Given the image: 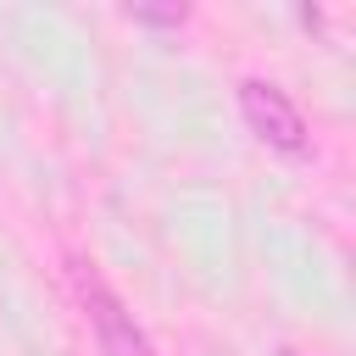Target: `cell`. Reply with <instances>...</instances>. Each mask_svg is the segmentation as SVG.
<instances>
[{
    "label": "cell",
    "mask_w": 356,
    "mask_h": 356,
    "mask_svg": "<svg viewBox=\"0 0 356 356\" xmlns=\"http://www.w3.org/2000/svg\"><path fill=\"white\" fill-rule=\"evenodd\" d=\"M67 278H72V295H78V306H83V323H89L100 356H156L150 334L139 328V317L122 306V295L106 284V273H100L95 261H72Z\"/></svg>",
    "instance_id": "obj_1"
},
{
    "label": "cell",
    "mask_w": 356,
    "mask_h": 356,
    "mask_svg": "<svg viewBox=\"0 0 356 356\" xmlns=\"http://www.w3.org/2000/svg\"><path fill=\"white\" fill-rule=\"evenodd\" d=\"M239 117L245 128L273 150V156H312V128H306V111L295 106V95L273 78H239Z\"/></svg>",
    "instance_id": "obj_2"
},
{
    "label": "cell",
    "mask_w": 356,
    "mask_h": 356,
    "mask_svg": "<svg viewBox=\"0 0 356 356\" xmlns=\"http://www.w3.org/2000/svg\"><path fill=\"white\" fill-rule=\"evenodd\" d=\"M128 22H145V28H184V22H189V6H128Z\"/></svg>",
    "instance_id": "obj_3"
},
{
    "label": "cell",
    "mask_w": 356,
    "mask_h": 356,
    "mask_svg": "<svg viewBox=\"0 0 356 356\" xmlns=\"http://www.w3.org/2000/svg\"><path fill=\"white\" fill-rule=\"evenodd\" d=\"M273 356H306V350H295V345H284V350H273Z\"/></svg>",
    "instance_id": "obj_4"
}]
</instances>
